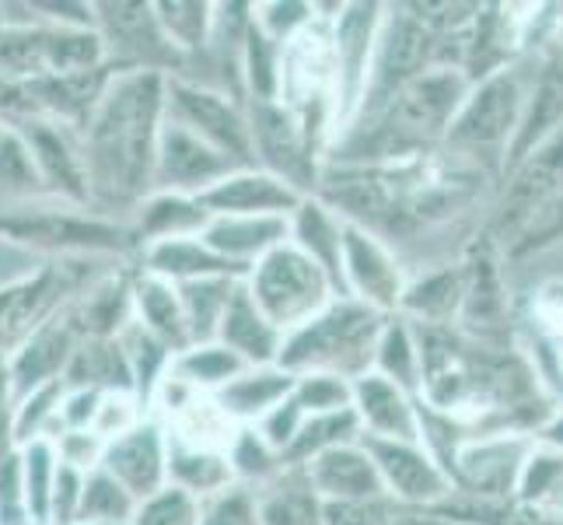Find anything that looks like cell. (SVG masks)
I'll return each instance as SVG.
<instances>
[{"mask_svg":"<svg viewBox=\"0 0 563 525\" xmlns=\"http://www.w3.org/2000/svg\"><path fill=\"white\" fill-rule=\"evenodd\" d=\"M406 284H410V274H406V266L396 252L378 236H372V231L346 225V242H343L346 298L375 308L382 316H399Z\"/></svg>","mask_w":563,"mask_h":525,"instance_id":"18","label":"cell"},{"mask_svg":"<svg viewBox=\"0 0 563 525\" xmlns=\"http://www.w3.org/2000/svg\"><path fill=\"white\" fill-rule=\"evenodd\" d=\"M245 291L284 337H290L305 322H312L340 298V291L329 281L325 270L312 256H305L290 239L249 270Z\"/></svg>","mask_w":563,"mask_h":525,"instance_id":"8","label":"cell"},{"mask_svg":"<svg viewBox=\"0 0 563 525\" xmlns=\"http://www.w3.org/2000/svg\"><path fill=\"white\" fill-rule=\"evenodd\" d=\"M91 263L81 256L43 260L22 277L0 284V361H11L56 313L106 274H95Z\"/></svg>","mask_w":563,"mask_h":525,"instance_id":"7","label":"cell"},{"mask_svg":"<svg viewBox=\"0 0 563 525\" xmlns=\"http://www.w3.org/2000/svg\"><path fill=\"white\" fill-rule=\"evenodd\" d=\"M367 452H372L385 494L396 508L406 512H427L438 508L441 501H449L455 483L449 470L438 462V456L427 449L423 441H375L364 438Z\"/></svg>","mask_w":563,"mask_h":525,"instance_id":"17","label":"cell"},{"mask_svg":"<svg viewBox=\"0 0 563 525\" xmlns=\"http://www.w3.org/2000/svg\"><path fill=\"white\" fill-rule=\"evenodd\" d=\"M133 239H137V256L141 249L168 239H186V236H203L210 225V210L200 204V197H186V193H162L154 189L151 197L137 204L130 214Z\"/></svg>","mask_w":563,"mask_h":525,"instance_id":"27","label":"cell"},{"mask_svg":"<svg viewBox=\"0 0 563 525\" xmlns=\"http://www.w3.org/2000/svg\"><path fill=\"white\" fill-rule=\"evenodd\" d=\"M455 329L479 343H515L511 284L504 277V266L487 236L465 256V295Z\"/></svg>","mask_w":563,"mask_h":525,"instance_id":"15","label":"cell"},{"mask_svg":"<svg viewBox=\"0 0 563 525\" xmlns=\"http://www.w3.org/2000/svg\"><path fill=\"white\" fill-rule=\"evenodd\" d=\"M165 116L172 123L192 130L197 138L224 151L239 168H256V147H252L249 106L218 85L192 81L179 74L165 85Z\"/></svg>","mask_w":563,"mask_h":525,"instance_id":"11","label":"cell"},{"mask_svg":"<svg viewBox=\"0 0 563 525\" xmlns=\"http://www.w3.org/2000/svg\"><path fill=\"white\" fill-rule=\"evenodd\" d=\"M361 438H364V431H361V420L354 414V406L351 411H336V414H312V417H305L301 431H298L295 445L287 449L284 462L305 466L329 449H340V445H351Z\"/></svg>","mask_w":563,"mask_h":525,"instance_id":"44","label":"cell"},{"mask_svg":"<svg viewBox=\"0 0 563 525\" xmlns=\"http://www.w3.org/2000/svg\"><path fill=\"white\" fill-rule=\"evenodd\" d=\"M133 319H137L147 333L158 337L162 343H168L176 354L192 347L179 287L165 277L147 274L141 266H137V277H133Z\"/></svg>","mask_w":563,"mask_h":525,"instance_id":"34","label":"cell"},{"mask_svg":"<svg viewBox=\"0 0 563 525\" xmlns=\"http://www.w3.org/2000/svg\"><path fill=\"white\" fill-rule=\"evenodd\" d=\"M137 504L141 501L99 466V470H91L85 477L81 515H77V525H130L133 515H137Z\"/></svg>","mask_w":563,"mask_h":525,"instance_id":"45","label":"cell"},{"mask_svg":"<svg viewBox=\"0 0 563 525\" xmlns=\"http://www.w3.org/2000/svg\"><path fill=\"white\" fill-rule=\"evenodd\" d=\"M56 470H60V456H56L53 438H35L22 445V473H25V501L32 525H49V504L56 488Z\"/></svg>","mask_w":563,"mask_h":525,"instance_id":"46","label":"cell"},{"mask_svg":"<svg viewBox=\"0 0 563 525\" xmlns=\"http://www.w3.org/2000/svg\"><path fill=\"white\" fill-rule=\"evenodd\" d=\"M539 67V53H529L518 64L473 81L441 151L483 168L494 179H504V165L526 120Z\"/></svg>","mask_w":563,"mask_h":525,"instance_id":"4","label":"cell"},{"mask_svg":"<svg viewBox=\"0 0 563 525\" xmlns=\"http://www.w3.org/2000/svg\"><path fill=\"white\" fill-rule=\"evenodd\" d=\"M115 340H120L123 354H126V361H130L133 385H137L141 400L147 403V411H151V396H154V389L162 385V379L168 375V368H172V358H176V350H172L168 343H162L154 333H147V329H144L137 319H133Z\"/></svg>","mask_w":563,"mask_h":525,"instance_id":"43","label":"cell"},{"mask_svg":"<svg viewBox=\"0 0 563 525\" xmlns=\"http://www.w3.org/2000/svg\"><path fill=\"white\" fill-rule=\"evenodd\" d=\"M22 445H18L14 435V400H0V462L8 456H14Z\"/></svg>","mask_w":563,"mask_h":525,"instance_id":"59","label":"cell"},{"mask_svg":"<svg viewBox=\"0 0 563 525\" xmlns=\"http://www.w3.org/2000/svg\"><path fill=\"white\" fill-rule=\"evenodd\" d=\"M256 165L280 175L305 197H316L325 172L329 133L284 102H249Z\"/></svg>","mask_w":563,"mask_h":525,"instance_id":"9","label":"cell"},{"mask_svg":"<svg viewBox=\"0 0 563 525\" xmlns=\"http://www.w3.org/2000/svg\"><path fill=\"white\" fill-rule=\"evenodd\" d=\"M396 512L399 508L388 497H378V501H333V504H325L322 525H393Z\"/></svg>","mask_w":563,"mask_h":525,"instance_id":"56","label":"cell"},{"mask_svg":"<svg viewBox=\"0 0 563 525\" xmlns=\"http://www.w3.org/2000/svg\"><path fill=\"white\" fill-rule=\"evenodd\" d=\"M218 340L224 347H231L235 354L249 364H277L280 350H284V333L263 316V308L252 302V295L245 291V281L239 284L235 298H231L228 313L221 319V333Z\"/></svg>","mask_w":563,"mask_h":525,"instance_id":"32","label":"cell"},{"mask_svg":"<svg viewBox=\"0 0 563 525\" xmlns=\"http://www.w3.org/2000/svg\"><path fill=\"white\" fill-rule=\"evenodd\" d=\"M290 242H295L305 256H312L329 281L336 284L340 298L343 291V242H346V221L319 197H305L301 207L290 214Z\"/></svg>","mask_w":563,"mask_h":525,"instance_id":"30","label":"cell"},{"mask_svg":"<svg viewBox=\"0 0 563 525\" xmlns=\"http://www.w3.org/2000/svg\"><path fill=\"white\" fill-rule=\"evenodd\" d=\"M483 236L504 274L563 249V130L497 183Z\"/></svg>","mask_w":563,"mask_h":525,"instance_id":"3","label":"cell"},{"mask_svg":"<svg viewBox=\"0 0 563 525\" xmlns=\"http://www.w3.org/2000/svg\"><path fill=\"white\" fill-rule=\"evenodd\" d=\"M0 400H14V385H11V368H8V361H0Z\"/></svg>","mask_w":563,"mask_h":525,"instance_id":"62","label":"cell"},{"mask_svg":"<svg viewBox=\"0 0 563 525\" xmlns=\"http://www.w3.org/2000/svg\"><path fill=\"white\" fill-rule=\"evenodd\" d=\"M231 470H235V480L245 483V488H260L269 477H277L284 470V456L269 445L256 427H239L235 441L228 449Z\"/></svg>","mask_w":563,"mask_h":525,"instance_id":"49","label":"cell"},{"mask_svg":"<svg viewBox=\"0 0 563 525\" xmlns=\"http://www.w3.org/2000/svg\"><path fill=\"white\" fill-rule=\"evenodd\" d=\"M245 277H203V281H189V284H176L183 295V308H186V322L192 343H210L221 333V319L228 313L231 298Z\"/></svg>","mask_w":563,"mask_h":525,"instance_id":"40","label":"cell"},{"mask_svg":"<svg viewBox=\"0 0 563 525\" xmlns=\"http://www.w3.org/2000/svg\"><path fill=\"white\" fill-rule=\"evenodd\" d=\"M354 414L364 438L375 441H423L420 396L406 393L378 372H367L354 382Z\"/></svg>","mask_w":563,"mask_h":525,"instance_id":"23","label":"cell"},{"mask_svg":"<svg viewBox=\"0 0 563 525\" xmlns=\"http://www.w3.org/2000/svg\"><path fill=\"white\" fill-rule=\"evenodd\" d=\"M473 81L455 67H431L393 102L357 120L329 147L325 165H399L438 154Z\"/></svg>","mask_w":563,"mask_h":525,"instance_id":"2","label":"cell"},{"mask_svg":"<svg viewBox=\"0 0 563 525\" xmlns=\"http://www.w3.org/2000/svg\"><path fill=\"white\" fill-rule=\"evenodd\" d=\"M308 477H312L316 491L325 504L333 501H378L388 497L382 473L367 452L364 438L340 445V449H329L322 456H316L312 462H305Z\"/></svg>","mask_w":563,"mask_h":525,"instance_id":"26","label":"cell"},{"mask_svg":"<svg viewBox=\"0 0 563 525\" xmlns=\"http://www.w3.org/2000/svg\"><path fill=\"white\" fill-rule=\"evenodd\" d=\"M11 123H18L22 138L29 141L38 183H43V197L67 207L95 210L81 138L70 133L67 127L46 120V116H25V120H11Z\"/></svg>","mask_w":563,"mask_h":525,"instance_id":"16","label":"cell"},{"mask_svg":"<svg viewBox=\"0 0 563 525\" xmlns=\"http://www.w3.org/2000/svg\"><path fill=\"white\" fill-rule=\"evenodd\" d=\"M120 64H102L95 70H77V74H46L25 81L35 116H46V120L67 127L70 133L81 138L85 127L91 123L95 109L102 106L106 91L112 85V77L120 74Z\"/></svg>","mask_w":563,"mask_h":525,"instance_id":"21","label":"cell"},{"mask_svg":"<svg viewBox=\"0 0 563 525\" xmlns=\"http://www.w3.org/2000/svg\"><path fill=\"white\" fill-rule=\"evenodd\" d=\"M536 449V435L526 431H476L449 459L455 491L476 497H518V483Z\"/></svg>","mask_w":563,"mask_h":525,"instance_id":"14","label":"cell"},{"mask_svg":"<svg viewBox=\"0 0 563 525\" xmlns=\"http://www.w3.org/2000/svg\"><path fill=\"white\" fill-rule=\"evenodd\" d=\"M465 295V260L455 266L427 270L406 284L399 316L417 326H455Z\"/></svg>","mask_w":563,"mask_h":525,"instance_id":"35","label":"cell"},{"mask_svg":"<svg viewBox=\"0 0 563 525\" xmlns=\"http://www.w3.org/2000/svg\"><path fill=\"white\" fill-rule=\"evenodd\" d=\"M382 11H385V4H340L336 8V18H333V53H336L333 144L361 116L367 77H372L378 29H382Z\"/></svg>","mask_w":563,"mask_h":525,"instance_id":"12","label":"cell"},{"mask_svg":"<svg viewBox=\"0 0 563 525\" xmlns=\"http://www.w3.org/2000/svg\"><path fill=\"white\" fill-rule=\"evenodd\" d=\"M295 385H298V375H290L287 368L256 364V368H245V372L231 385H224L213 400H218L221 411L239 427H256L263 417L274 414L280 403L290 400Z\"/></svg>","mask_w":563,"mask_h":525,"instance_id":"29","label":"cell"},{"mask_svg":"<svg viewBox=\"0 0 563 525\" xmlns=\"http://www.w3.org/2000/svg\"><path fill=\"white\" fill-rule=\"evenodd\" d=\"M99 403H102V393H95V389H67L60 417H56V435H64V431H91L95 414H99Z\"/></svg>","mask_w":563,"mask_h":525,"instance_id":"58","label":"cell"},{"mask_svg":"<svg viewBox=\"0 0 563 525\" xmlns=\"http://www.w3.org/2000/svg\"><path fill=\"white\" fill-rule=\"evenodd\" d=\"M431 67H438V32L413 11V4H385L372 77H367L357 120L388 106L406 85H413Z\"/></svg>","mask_w":563,"mask_h":525,"instance_id":"10","label":"cell"},{"mask_svg":"<svg viewBox=\"0 0 563 525\" xmlns=\"http://www.w3.org/2000/svg\"><path fill=\"white\" fill-rule=\"evenodd\" d=\"M130 525H200V497L168 483L165 491L137 504V515Z\"/></svg>","mask_w":563,"mask_h":525,"instance_id":"54","label":"cell"},{"mask_svg":"<svg viewBox=\"0 0 563 525\" xmlns=\"http://www.w3.org/2000/svg\"><path fill=\"white\" fill-rule=\"evenodd\" d=\"M137 266L154 277L172 281V284H189V281H203V277H245L239 266L221 260L218 252L203 242V236L154 242V245L141 249Z\"/></svg>","mask_w":563,"mask_h":525,"instance_id":"31","label":"cell"},{"mask_svg":"<svg viewBox=\"0 0 563 525\" xmlns=\"http://www.w3.org/2000/svg\"><path fill=\"white\" fill-rule=\"evenodd\" d=\"M0 189H8L18 200H46L29 141L11 120H0Z\"/></svg>","mask_w":563,"mask_h":525,"instance_id":"47","label":"cell"},{"mask_svg":"<svg viewBox=\"0 0 563 525\" xmlns=\"http://www.w3.org/2000/svg\"><path fill=\"white\" fill-rule=\"evenodd\" d=\"M53 445H56V456H60L64 466H74V470L91 473V470H99V466H102L109 441H102L95 431H64V435L53 438Z\"/></svg>","mask_w":563,"mask_h":525,"instance_id":"57","label":"cell"},{"mask_svg":"<svg viewBox=\"0 0 563 525\" xmlns=\"http://www.w3.org/2000/svg\"><path fill=\"white\" fill-rule=\"evenodd\" d=\"M536 441H542V445H550V449H560L563 452V406H556V414L536 435Z\"/></svg>","mask_w":563,"mask_h":525,"instance_id":"61","label":"cell"},{"mask_svg":"<svg viewBox=\"0 0 563 525\" xmlns=\"http://www.w3.org/2000/svg\"><path fill=\"white\" fill-rule=\"evenodd\" d=\"M151 417L147 403L141 400V393L133 389H115V393H102L99 414H95L91 431L99 435L102 441H115L120 435L133 431L137 424H144Z\"/></svg>","mask_w":563,"mask_h":525,"instance_id":"50","label":"cell"},{"mask_svg":"<svg viewBox=\"0 0 563 525\" xmlns=\"http://www.w3.org/2000/svg\"><path fill=\"white\" fill-rule=\"evenodd\" d=\"M518 497L532 504L536 512L563 522V452L536 441L518 483Z\"/></svg>","mask_w":563,"mask_h":525,"instance_id":"42","label":"cell"},{"mask_svg":"<svg viewBox=\"0 0 563 525\" xmlns=\"http://www.w3.org/2000/svg\"><path fill=\"white\" fill-rule=\"evenodd\" d=\"M67 396L64 379L38 385L35 393L22 396L14 403V435L18 445H29L35 438H53L56 435V417H60V406Z\"/></svg>","mask_w":563,"mask_h":525,"instance_id":"48","label":"cell"},{"mask_svg":"<svg viewBox=\"0 0 563 525\" xmlns=\"http://www.w3.org/2000/svg\"><path fill=\"white\" fill-rule=\"evenodd\" d=\"M295 403L308 417L351 411V406H354V382H346L340 375H298Z\"/></svg>","mask_w":563,"mask_h":525,"instance_id":"53","label":"cell"},{"mask_svg":"<svg viewBox=\"0 0 563 525\" xmlns=\"http://www.w3.org/2000/svg\"><path fill=\"white\" fill-rule=\"evenodd\" d=\"M165 74L120 70L102 106L81 133V154L95 207H126L130 214L154 193V162L165 127Z\"/></svg>","mask_w":563,"mask_h":525,"instance_id":"1","label":"cell"},{"mask_svg":"<svg viewBox=\"0 0 563 525\" xmlns=\"http://www.w3.org/2000/svg\"><path fill=\"white\" fill-rule=\"evenodd\" d=\"M245 368L249 364L235 350L224 347L221 340H210V343H192L179 350V354L172 358L168 375H176L179 382H186L189 389H197L203 396H218L224 385H231L245 372Z\"/></svg>","mask_w":563,"mask_h":525,"instance_id":"38","label":"cell"},{"mask_svg":"<svg viewBox=\"0 0 563 525\" xmlns=\"http://www.w3.org/2000/svg\"><path fill=\"white\" fill-rule=\"evenodd\" d=\"M0 242L32 249L43 260H112L137 263V239L130 221L102 210L67 207L56 200H18L0 207Z\"/></svg>","mask_w":563,"mask_h":525,"instance_id":"5","label":"cell"},{"mask_svg":"<svg viewBox=\"0 0 563 525\" xmlns=\"http://www.w3.org/2000/svg\"><path fill=\"white\" fill-rule=\"evenodd\" d=\"M99 32L106 39V53L123 70H154L165 77L186 74L189 61L165 35L154 4H126V0H99Z\"/></svg>","mask_w":563,"mask_h":525,"instance_id":"13","label":"cell"},{"mask_svg":"<svg viewBox=\"0 0 563 525\" xmlns=\"http://www.w3.org/2000/svg\"><path fill=\"white\" fill-rule=\"evenodd\" d=\"M375 372L406 389V393L413 396L423 393V350H420V333L410 319L393 316L385 322L375 350Z\"/></svg>","mask_w":563,"mask_h":525,"instance_id":"39","label":"cell"},{"mask_svg":"<svg viewBox=\"0 0 563 525\" xmlns=\"http://www.w3.org/2000/svg\"><path fill=\"white\" fill-rule=\"evenodd\" d=\"M200 525H263L256 491L245 483H231V488L200 501Z\"/></svg>","mask_w":563,"mask_h":525,"instance_id":"52","label":"cell"},{"mask_svg":"<svg viewBox=\"0 0 563 525\" xmlns=\"http://www.w3.org/2000/svg\"><path fill=\"white\" fill-rule=\"evenodd\" d=\"M213 8L210 0H158V22L165 35L176 43V50L186 61H197L200 53L210 50V32H213Z\"/></svg>","mask_w":563,"mask_h":525,"instance_id":"41","label":"cell"},{"mask_svg":"<svg viewBox=\"0 0 563 525\" xmlns=\"http://www.w3.org/2000/svg\"><path fill=\"white\" fill-rule=\"evenodd\" d=\"M252 491L260 497L263 525H322L325 501L319 497L305 466L287 462L277 477H269Z\"/></svg>","mask_w":563,"mask_h":525,"instance_id":"33","label":"cell"},{"mask_svg":"<svg viewBox=\"0 0 563 525\" xmlns=\"http://www.w3.org/2000/svg\"><path fill=\"white\" fill-rule=\"evenodd\" d=\"M388 319L393 316H382L354 298H336L312 322L284 337L277 364L290 375H340L357 382L375 372V350Z\"/></svg>","mask_w":563,"mask_h":525,"instance_id":"6","label":"cell"},{"mask_svg":"<svg viewBox=\"0 0 563 525\" xmlns=\"http://www.w3.org/2000/svg\"><path fill=\"white\" fill-rule=\"evenodd\" d=\"M239 165L224 151L207 144L192 130L172 123L165 116L162 141H158V162H154V189L162 193H186V197H203L221 179H228Z\"/></svg>","mask_w":563,"mask_h":525,"instance_id":"19","label":"cell"},{"mask_svg":"<svg viewBox=\"0 0 563 525\" xmlns=\"http://www.w3.org/2000/svg\"><path fill=\"white\" fill-rule=\"evenodd\" d=\"M393 525H462V522H455V518H449V515H441V512H406V508H399L396 512V522Z\"/></svg>","mask_w":563,"mask_h":525,"instance_id":"60","label":"cell"},{"mask_svg":"<svg viewBox=\"0 0 563 525\" xmlns=\"http://www.w3.org/2000/svg\"><path fill=\"white\" fill-rule=\"evenodd\" d=\"M64 385L95 389V393H115V389H133L137 393L120 340H81L64 372Z\"/></svg>","mask_w":563,"mask_h":525,"instance_id":"37","label":"cell"},{"mask_svg":"<svg viewBox=\"0 0 563 525\" xmlns=\"http://www.w3.org/2000/svg\"><path fill=\"white\" fill-rule=\"evenodd\" d=\"M305 200L290 183L266 168H239L213 189H207L200 204L210 218H290Z\"/></svg>","mask_w":563,"mask_h":525,"instance_id":"22","label":"cell"},{"mask_svg":"<svg viewBox=\"0 0 563 525\" xmlns=\"http://www.w3.org/2000/svg\"><path fill=\"white\" fill-rule=\"evenodd\" d=\"M102 470L112 473L123 488L147 501L168 488V427L158 417H147L133 431L106 445Z\"/></svg>","mask_w":563,"mask_h":525,"instance_id":"20","label":"cell"},{"mask_svg":"<svg viewBox=\"0 0 563 525\" xmlns=\"http://www.w3.org/2000/svg\"><path fill=\"white\" fill-rule=\"evenodd\" d=\"M256 11V25L274 39V43L287 46L298 32H305L316 22L322 4H301V0H266V4H252Z\"/></svg>","mask_w":563,"mask_h":525,"instance_id":"51","label":"cell"},{"mask_svg":"<svg viewBox=\"0 0 563 525\" xmlns=\"http://www.w3.org/2000/svg\"><path fill=\"white\" fill-rule=\"evenodd\" d=\"M133 277L137 263H115L67 305L81 340H115L133 322Z\"/></svg>","mask_w":563,"mask_h":525,"instance_id":"24","label":"cell"},{"mask_svg":"<svg viewBox=\"0 0 563 525\" xmlns=\"http://www.w3.org/2000/svg\"><path fill=\"white\" fill-rule=\"evenodd\" d=\"M290 239V218H210L203 242L221 260L249 274L263 256Z\"/></svg>","mask_w":563,"mask_h":525,"instance_id":"28","label":"cell"},{"mask_svg":"<svg viewBox=\"0 0 563 525\" xmlns=\"http://www.w3.org/2000/svg\"><path fill=\"white\" fill-rule=\"evenodd\" d=\"M168 483L192 497L207 501L239 480H235V470H231L228 452L192 449V445L168 435Z\"/></svg>","mask_w":563,"mask_h":525,"instance_id":"36","label":"cell"},{"mask_svg":"<svg viewBox=\"0 0 563 525\" xmlns=\"http://www.w3.org/2000/svg\"><path fill=\"white\" fill-rule=\"evenodd\" d=\"M0 525H32L25 501L22 449L0 462Z\"/></svg>","mask_w":563,"mask_h":525,"instance_id":"55","label":"cell"},{"mask_svg":"<svg viewBox=\"0 0 563 525\" xmlns=\"http://www.w3.org/2000/svg\"><path fill=\"white\" fill-rule=\"evenodd\" d=\"M77 347H81V333H77V326L70 322L67 308H64V313H56L8 361V368H11V385H14V403L22 400V396H29V393H35L38 385L64 379V372H67V364H70Z\"/></svg>","mask_w":563,"mask_h":525,"instance_id":"25","label":"cell"}]
</instances>
